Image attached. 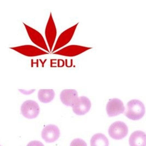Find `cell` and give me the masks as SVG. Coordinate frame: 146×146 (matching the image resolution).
Wrapping results in <instances>:
<instances>
[{"label": "cell", "mask_w": 146, "mask_h": 146, "mask_svg": "<svg viewBox=\"0 0 146 146\" xmlns=\"http://www.w3.org/2000/svg\"><path fill=\"white\" fill-rule=\"evenodd\" d=\"M145 112L144 104L139 100L134 99L127 102L125 115L130 119L138 120L143 118Z\"/></svg>", "instance_id": "1"}, {"label": "cell", "mask_w": 146, "mask_h": 146, "mask_svg": "<svg viewBox=\"0 0 146 146\" xmlns=\"http://www.w3.org/2000/svg\"><path fill=\"white\" fill-rule=\"evenodd\" d=\"M40 112L38 104L33 100H27L21 106V113L27 119L36 118Z\"/></svg>", "instance_id": "2"}, {"label": "cell", "mask_w": 146, "mask_h": 146, "mask_svg": "<svg viewBox=\"0 0 146 146\" xmlns=\"http://www.w3.org/2000/svg\"><path fill=\"white\" fill-rule=\"evenodd\" d=\"M108 133L110 136L113 139H123L128 133V127L124 122L117 121L110 126Z\"/></svg>", "instance_id": "3"}, {"label": "cell", "mask_w": 146, "mask_h": 146, "mask_svg": "<svg viewBox=\"0 0 146 146\" xmlns=\"http://www.w3.org/2000/svg\"><path fill=\"white\" fill-rule=\"evenodd\" d=\"M92 107L90 100L86 96L79 97L72 106L74 113L78 115H83L88 113Z\"/></svg>", "instance_id": "4"}, {"label": "cell", "mask_w": 146, "mask_h": 146, "mask_svg": "<svg viewBox=\"0 0 146 146\" xmlns=\"http://www.w3.org/2000/svg\"><path fill=\"white\" fill-rule=\"evenodd\" d=\"M107 113L110 117H115L125 111L123 102L118 99L114 98L109 100L106 106Z\"/></svg>", "instance_id": "5"}, {"label": "cell", "mask_w": 146, "mask_h": 146, "mask_svg": "<svg viewBox=\"0 0 146 146\" xmlns=\"http://www.w3.org/2000/svg\"><path fill=\"white\" fill-rule=\"evenodd\" d=\"M24 25L25 27L27 33L29 35V36L30 40H31V41L33 42V43L35 44L36 46L43 49L44 50H45L47 52L49 53V50L48 48V46L46 45V41L44 40V38L42 36V35L37 30L28 26L25 23H24Z\"/></svg>", "instance_id": "6"}, {"label": "cell", "mask_w": 146, "mask_h": 146, "mask_svg": "<svg viewBox=\"0 0 146 146\" xmlns=\"http://www.w3.org/2000/svg\"><path fill=\"white\" fill-rule=\"evenodd\" d=\"M56 34L57 31L56 27L53 19L52 13H50L49 20L48 21L46 24V28L45 30V35L46 41L48 44V46L50 49V51L52 52L53 51L52 48L56 37Z\"/></svg>", "instance_id": "7"}, {"label": "cell", "mask_w": 146, "mask_h": 146, "mask_svg": "<svg viewBox=\"0 0 146 146\" xmlns=\"http://www.w3.org/2000/svg\"><path fill=\"white\" fill-rule=\"evenodd\" d=\"M78 24V23H77L73 27L67 29L66 30L64 31L60 35L58 38L56 44L54 48V49L52 51L53 53L56 50L66 46L67 43H68L70 42V40L73 37V35L75 33L76 29Z\"/></svg>", "instance_id": "8"}, {"label": "cell", "mask_w": 146, "mask_h": 146, "mask_svg": "<svg viewBox=\"0 0 146 146\" xmlns=\"http://www.w3.org/2000/svg\"><path fill=\"white\" fill-rule=\"evenodd\" d=\"M59 136V129L55 125H48L42 131V137L47 143H52L56 141Z\"/></svg>", "instance_id": "9"}, {"label": "cell", "mask_w": 146, "mask_h": 146, "mask_svg": "<svg viewBox=\"0 0 146 146\" xmlns=\"http://www.w3.org/2000/svg\"><path fill=\"white\" fill-rule=\"evenodd\" d=\"M91 48H88L77 45H71L66 46L57 51L56 52L54 53V54L68 57H73L83 53L86 52V50L90 49Z\"/></svg>", "instance_id": "10"}, {"label": "cell", "mask_w": 146, "mask_h": 146, "mask_svg": "<svg viewBox=\"0 0 146 146\" xmlns=\"http://www.w3.org/2000/svg\"><path fill=\"white\" fill-rule=\"evenodd\" d=\"M11 49L29 57L37 56L47 54L48 53L40 48L31 45H25L21 46L11 48Z\"/></svg>", "instance_id": "11"}, {"label": "cell", "mask_w": 146, "mask_h": 146, "mask_svg": "<svg viewBox=\"0 0 146 146\" xmlns=\"http://www.w3.org/2000/svg\"><path fill=\"white\" fill-rule=\"evenodd\" d=\"M78 98V93L74 89H64L60 93V100L66 106L72 107Z\"/></svg>", "instance_id": "12"}, {"label": "cell", "mask_w": 146, "mask_h": 146, "mask_svg": "<svg viewBox=\"0 0 146 146\" xmlns=\"http://www.w3.org/2000/svg\"><path fill=\"white\" fill-rule=\"evenodd\" d=\"M130 146H146V134L142 131L132 133L129 138Z\"/></svg>", "instance_id": "13"}, {"label": "cell", "mask_w": 146, "mask_h": 146, "mask_svg": "<svg viewBox=\"0 0 146 146\" xmlns=\"http://www.w3.org/2000/svg\"><path fill=\"white\" fill-rule=\"evenodd\" d=\"M54 98L55 92L53 89H40L38 92V99L42 103H49Z\"/></svg>", "instance_id": "14"}, {"label": "cell", "mask_w": 146, "mask_h": 146, "mask_svg": "<svg viewBox=\"0 0 146 146\" xmlns=\"http://www.w3.org/2000/svg\"><path fill=\"white\" fill-rule=\"evenodd\" d=\"M91 146H108L109 141L106 136L102 133L95 134L90 140Z\"/></svg>", "instance_id": "15"}, {"label": "cell", "mask_w": 146, "mask_h": 146, "mask_svg": "<svg viewBox=\"0 0 146 146\" xmlns=\"http://www.w3.org/2000/svg\"><path fill=\"white\" fill-rule=\"evenodd\" d=\"M70 146H87V145L86 142L83 139H76L72 141Z\"/></svg>", "instance_id": "16"}, {"label": "cell", "mask_w": 146, "mask_h": 146, "mask_svg": "<svg viewBox=\"0 0 146 146\" xmlns=\"http://www.w3.org/2000/svg\"><path fill=\"white\" fill-rule=\"evenodd\" d=\"M27 146H44L43 144L38 141H33L28 143Z\"/></svg>", "instance_id": "17"}]
</instances>
